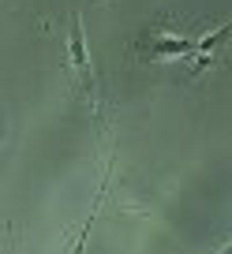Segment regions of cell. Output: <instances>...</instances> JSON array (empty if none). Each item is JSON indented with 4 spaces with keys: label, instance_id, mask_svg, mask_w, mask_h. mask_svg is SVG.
<instances>
[{
    "label": "cell",
    "instance_id": "1",
    "mask_svg": "<svg viewBox=\"0 0 232 254\" xmlns=\"http://www.w3.org/2000/svg\"><path fill=\"white\" fill-rule=\"evenodd\" d=\"M72 67L79 71L82 82H90V56H86V38H82V19L75 15V30H72Z\"/></svg>",
    "mask_w": 232,
    "mask_h": 254
},
{
    "label": "cell",
    "instance_id": "2",
    "mask_svg": "<svg viewBox=\"0 0 232 254\" xmlns=\"http://www.w3.org/2000/svg\"><path fill=\"white\" fill-rule=\"evenodd\" d=\"M97 209H101V198L94 202V213L86 217V224H82V232H79V243H75V251H72V254H82V247H86V236H90V228H94V217H97Z\"/></svg>",
    "mask_w": 232,
    "mask_h": 254
}]
</instances>
